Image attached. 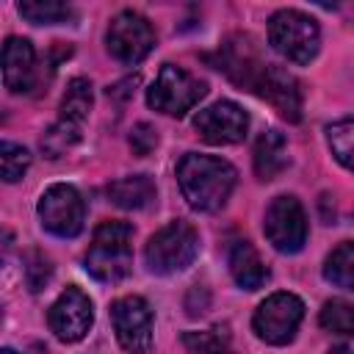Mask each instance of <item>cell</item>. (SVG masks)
Wrapping results in <instances>:
<instances>
[{"label":"cell","mask_w":354,"mask_h":354,"mask_svg":"<svg viewBox=\"0 0 354 354\" xmlns=\"http://www.w3.org/2000/svg\"><path fill=\"white\" fill-rule=\"evenodd\" d=\"M235 180H238L235 166L213 155L188 152L177 163V183L183 199L199 213L221 210L235 188Z\"/></svg>","instance_id":"1"},{"label":"cell","mask_w":354,"mask_h":354,"mask_svg":"<svg viewBox=\"0 0 354 354\" xmlns=\"http://www.w3.org/2000/svg\"><path fill=\"white\" fill-rule=\"evenodd\" d=\"M133 227L127 221H102L94 230L91 246L86 252V271L100 282H119L130 274L133 252H130Z\"/></svg>","instance_id":"2"},{"label":"cell","mask_w":354,"mask_h":354,"mask_svg":"<svg viewBox=\"0 0 354 354\" xmlns=\"http://www.w3.org/2000/svg\"><path fill=\"white\" fill-rule=\"evenodd\" d=\"M268 44L290 64H310L321 50V30L310 14L282 8L268 19Z\"/></svg>","instance_id":"3"},{"label":"cell","mask_w":354,"mask_h":354,"mask_svg":"<svg viewBox=\"0 0 354 354\" xmlns=\"http://www.w3.org/2000/svg\"><path fill=\"white\" fill-rule=\"evenodd\" d=\"M91 102H94L91 83L86 77H72L58 108V122L41 136V152L47 158H61L66 149H72L80 141V130L83 122L88 119Z\"/></svg>","instance_id":"4"},{"label":"cell","mask_w":354,"mask_h":354,"mask_svg":"<svg viewBox=\"0 0 354 354\" xmlns=\"http://www.w3.org/2000/svg\"><path fill=\"white\" fill-rule=\"evenodd\" d=\"M199 254V235L188 221H171L160 227L144 246V260L152 274L169 277L185 271Z\"/></svg>","instance_id":"5"},{"label":"cell","mask_w":354,"mask_h":354,"mask_svg":"<svg viewBox=\"0 0 354 354\" xmlns=\"http://www.w3.org/2000/svg\"><path fill=\"white\" fill-rule=\"evenodd\" d=\"M207 94V83L185 72L183 66L163 64L155 83L147 91L149 108L166 113V116H185L202 97Z\"/></svg>","instance_id":"6"},{"label":"cell","mask_w":354,"mask_h":354,"mask_svg":"<svg viewBox=\"0 0 354 354\" xmlns=\"http://www.w3.org/2000/svg\"><path fill=\"white\" fill-rule=\"evenodd\" d=\"M304 318V301L293 293H271L266 301L257 304L252 329L260 340L271 346H285L296 337V329Z\"/></svg>","instance_id":"7"},{"label":"cell","mask_w":354,"mask_h":354,"mask_svg":"<svg viewBox=\"0 0 354 354\" xmlns=\"http://www.w3.org/2000/svg\"><path fill=\"white\" fill-rule=\"evenodd\" d=\"M263 232L268 243L282 254H296L307 243V216L296 196L279 194L266 207Z\"/></svg>","instance_id":"8"},{"label":"cell","mask_w":354,"mask_h":354,"mask_svg":"<svg viewBox=\"0 0 354 354\" xmlns=\"http://www.w3.org/2000/svg\"><path fill=\"white\" fill-rule=\"evenodd\" d=\"M39 218L41 227L55 238H75L86 221V202L75 185L55 183L39 199Z\"/></svg>","instance_id":"9"},{"label":"cell","mask_w":354,"mask_h":354,"mask_svg":"<svg viewBox=\"0 0 354 354\" xmlns=\"http://www.w3.org/2000/svg\"><path fill=\"white\" fill-rule=\"evenodd\" d=\"M108 53L122 64H141L155 47V30L138 11H119L105 33Z\"/></svg>","instance_id":"10"},{"label":"cell","mask_w":354,"mask_h":354,"mask_svg":"<svg viewBox=\"0 0 354 354\" xmlns=\"http://www.w3.org/2000/svg\"><path fill=\"white\" fill-rule=\"evenodd\" d=\"M111 324L119 346L127 354H149L152 348V310L141 296H122L111 304Z\"/></svg>","instance_id":"11"},{"label":"cell","mask_w":354,"mask_h":354,"mask_svg":"<svg viewBox=\"0 0 354 354\" xmlns=\"http://www.w3.org/2000/svg\"><path fill=\"white\" fill-rule=\"evenodd\" d=\"M218 69H224L227 77L235 86L257 94V86H260V80H263V75L268 69V61L263 58L257 41L252 36L235 33L218 50Z\"/></svg>","instance_id":"12"},{"label":"cell","mask_w":354,"mask_h":354,"mask_svg":"<svg viewBox=\"0 0 354 354\" xmlns=\"http://www.w3.org/2000/svg\"><path fill=\"white\" fill-rule=\"evenodd\" d=\"M47 324H50V329L55 332V337L64 340V343H77V340H83L86 332H88L91 324H94L91 299H88L80 288L69 285V288L53 301V307H50V313H47Z\"/></svg>","instance_id":"13"},{"label":"cell","mask_w":354,"mask_h":354,"mask_svg":"<svg viewBox=\"0 0 354 354\" xmlns=\"http://www.w3.org/2000/svg\"><path fill=\"white\" fill-rule=\"evenodd\" d=\"M194 127L207 144H238L246 138L249 113L232 100H218L196 113Z\"/></svg>","instance_id":"14"},{"label":"cell","mask_w":354,"mask_h":354,"mask_svg":"<svg viewBox=\"0 0 354 354\" xmlns=\"http://www.w3.org/2000/svg\"><path fill=\"white\" fill-rule=\"evenodd\" d=\"M257 97L268 100L288 122L301 119V88H299V80L288 69L268 64V69L257 86Z\"/></svg>","instance_id":"15"},{"label":"cell","mask_w":354,"mask_h":354,"mask_svg":"<svg viewBox=\"0 0 354 354\" xmlns=\"http://www.w3.org/2000/svg\"><path fill=\"white\" fill-rule=\"evenodd\" d=\"M33 77H36L33 44L22 36H8L3 44V83H6V88L14 94L30 91Z\"/></svg>","instance_id":"16"},{"label":"cell","mask_w":354,"mask_h":354,"mask_svg":"<svg viewBox=\"0 0 354 354\" xmlns=\"http://www.w3.org/2000/svg\"><path fill=\"white\" fill-rule=\"evenodd\" d=\"M230 274L246 290H257L268 282V268L249 241H238L230 249Z\"/></svg>","instance_id":"17"},{"label":"cell","mask_w":354,"mask_h":354,"mask_svg":"<svg viewBox=\"0 0 354 354\" xmlns=\"http://www.w3.org/2000/svg\"><path fill=\"white\" fill-rule=\"evenodd\" d=\"M288 166V141L279 130L260 133L254 144V171L260 180H274Z\"/></svg>","instance_id":"18"},{"label":"cell","mask_w":354,"mask_h":354,"mask_svg":"<svg viewBox=\"0 0 354 354\" xmlns=\"http://www.w3.org/2000/svg\"><path fill=\"white\" fill-rule=\"evenodd\" d=\"M108 196L122 210H144L155 199V183L147 174L119 177L108 185Z\"/></svg>","instance_id":"19"},{"label":"cell","mask_w":354,"mask_h":354,"mask_svg":"<svg viewBox=\"0 0 354 354\" xmlns=\"http://www.w3.org/2000/svg\"><path fill=\"white\" fill-rule=\"evenodd\" d=\"M324 277L346 290H354V241L335 246L324 263Z\"/></svg>","instance_id":"20"},{"label":"cell","mask_w":354,"mask_h":354,"mask_svg":"<svg viewBox=\"0 0 354 354\" xmlns=\"http://www.w3.org/2000/svg\"><path fill=\"white\" fill-rule=\"evenodd\" d=\"M326 144L340 166L354 171V119H337L326 127Z\"/></svg>","instance_id":"21"},{"label":"cell","mask_w":354,"mask_h":354,"mask_svg":"<svg viewBox=\"0 0 354 354\" xmlns=\"http://www.w3.org/2000/svg\"><path fill=\"white\" fill-rule=\"evenodd\" d=\"M17 11L33 25H58L72 17V8L58 0H22Z\"/></svg>","instance_id":"22"},{"label":"cell","mask_w":354,"mask_h":354,"mask_svg":"<svg viewBox=\"0 0 354 354\" xmlns=\"http://www.w3.org/2000/svg\"><path fill=\"white\" fill-rule=\"evenodd\" d=\"M183 343L191 354H232L230 351V332L227 326H213L202 332H185Z\"/></svg>","instance_id":"23"},{"label":"cell","mask_w":354,"mask_h":354,"mask_svg":"<svg viewBox=\"0 0 354 354\" xmlns=\"http://www.w3.org/2000/svg\"><path fill=\"white\" fill-rule=\"evenodd\" d=\"M321 329L332 332V335H354V304L346 299H332L321 307L318 315Z\"/></svg>","instance_id":"24"},{"label":"cell","mask_w":354,"mask_h":354,"mask_svg":"<svg viewBox=\"0 0 354 354\" xmlns=\"http://www.w3.org/2000/svg\"><path fill=\"white\" fill-rule=\"evenodd\" d=\"M28 166H30V152L22 144H11V141L0 144V171L6 183H17L28 171Z\"/></svg>","instance_id":"25"},{"label":"cell","mask_w":354,"mask_h":354,"mask_svg":"<svg viewBox=\"0 0 354 354\" xmlns=\"http://www.w3.org/2000/svg\"><path fill=\"white\" fill-rule=\"evenodd\" d=\"M50 274H53L50 260H47L41 252H30V254H28V266H25V279H28V288H30V290H41V288L47 285Z\"/></svg>","instance_id":"26"},{"label":"cell","mask_w":354,"mask_h":354,"mask_svg":"<svg viewBox=\"0 0 354 354\" xmlns=\"http://www.w3.org/2000/svg\"><path fill=\"white\" fill-rule=\"evenodd\" d=\"M155 144H158V133H155L152 124L138 122V124L130 130V147H133L136 155H149V152L155 149Z\"/></svg>","instance_id":"27"},{"label":"cell","mask_w":354,"mask_h":354,"mask_svg":"<svg viewBox=\"0 0 354 354\" xmlns=\"http://www.w3.org/2000/svg\"><path fill=\"white\" fill-rule=\"evenodd\" d=\"M329 354H354V348L351 346H335V348H329Z\"/></svg>","instance_id":"28"},{"label":"cell","mask_w":354,"mask_h":354,"mask_svg":"<svg viewBox=\"0 0 354 354\" xmlns=\"http://www.w3.org/2000/svg\"><path fill=\"white\" fill-rule=\"evenodd\" d=\"M0 354H17V351H14V348H3Z\"/></svg>","instance_id":"29"}]
</instances>
